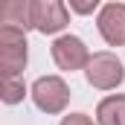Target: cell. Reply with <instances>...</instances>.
Instances as JSON below:
<instances>
[{
    "label": "cell",
    "mask_w": 125,
    "mask_h": 125,
    "mask_svg": "<svg viewBox=\"0 0 125 125\" xmlns=\"http://www.w3.org/2000/svg\"><path fill=\"white\" fill-rule=\"evenodd\" d=\"M26 32L15 29V26H0V70L3 79L21 76L26 67Z\"/></svg>",
    "instance_id": "6da1fadb"
},
{
    "label": "cell",
    "mask_w": 125,
    "mask_h": 125,
    "mask_svg": "<svg viewBox=\"0 0 125 125\" xmlns=\"http://www.w3.org/2000/svg\"><path fill=\"white\" fill-rule=\"evenodd\" d=\"M84 76H87V84L96 90H114L122 84L125 70H122V61L114 52H93L87 67H84Z\"/></svg>",
    "instance_id": "7a4b0ae2"
},
{
    "label": "cell",
    "mask_w": 125,
    "mask_h": 125,
    "mask_svg": "<svg viewBox=\"0 0 125 125\" xmlns=\"http://www.w3.org/2000/svg\"><path fill=\"white\" fill-rule=\"evenodd\" d=\"M32 102L44 114H61L70 102V87L58 76H41L32 84Z\"/></svg>",
    "instance_id": "3957f363"
},
{
    "label": "cell",
    "mask_w": 125,
    "mask_h": 125,
    "mask_svg": "<svg viewBox=\"0 0 125 125\" xmlns=\"http://www.w3.org/2000/svg\"><path fill=\"white\" fill-rule=\"evenodd\" d=\"M52 61L58 64V70L73 73V70L87 67L90 52H87V47H84L82 38H76V35H61V38L52 41Z\"/></svg>",
    "instance_id": "277c9868"
},
{
    "label": "cell",
    "mask_w": 125,
    "mask_h": 125,
    "mask_svg": "<svg viewBox=\"0 0 125 125\" xmlns=\"http://www.w3.org/2000/svg\"><path fill=\"white\" fill-rule=\"evenodd\" d=\"M70 23L64 0H35V29L41 35H55Z\"/></svg>",
    "instance_id": "5b68a950"
},
{
    "label": "cell",
    "mask_w": 125,
    "mask_h": 125,
    "mask_svg": "<svg viewBox=\"0 0 125 125\" xmlns=\"http://www.w3.org/2000/svg\"><path fill=\"white\" fill-rule=\"evenodd\" d=\"M96 26L111 47H125V3H108L99 12Z\"/></svg>",
    "instance_id": "8992f818"
},
{
    "label": "cell",
    "mask_w": 125,
    "mask_h": 125,
    "mask_svg": "<svg viewBox=\"0 0 125 125\" xmlns=\"http://www.w3.org/2000/svg\"><path fill=\"white\" fill-rule=\"evenodd\" d=\"M0 26L35 29V0H0Z\"/></svg>",
    "instance_id": "52a82bcc"
},
{
    "label": "cell",
    "mask_w": 125,
    "mask_h": 125,
    "mask_svg": "<svg viewBox=\"0 0 125 125\" xmlns=\"http://www.w3.org/2000/svg\"><path fill=\"white\" fill-rule=\"evenodd\" d=\"M96 122L99 125H125V96H108L96 108Z\"/></svg>",
    "instance_id": "ba28073f"
},
{
    "label": "cell",
    "mask_w": 125,
    "mask_h": 125,
    "mask_svg": "<svg viewBox=\"0 0 125 125\" xmlns=\"http://www.w3.org/2000/svg\"><path fill=\"white\" fill-rule=\"evenodd\" d=\"M23 96H26L23 79H18V76L3 79V102H6V105H18V102H23Z\"/></svg>",
    "instance_id": "9c48e42d"
},
{
    "label": "cell",
    "mask_w": 125,
    "mask_h": 125,
    "mask_svg": "<svg viewBox=\"0 0 125 125\" xmlns=\"http://www.w3.org/2000/svg\"><path fill=\"white\" fill-rule=\"evenodd\" d=\"M99 3H102V0H70V9H73L76 15H90Z\"/></svg>",
    "instance_id": "30bf717a"
},
{
    "label": "cell",
    "mask_w": 125,
    "mask_h": 125,
    "mask_svg": "<svg viewBox=\"0 0 125 125\" xmlns=\"http://www.w3.org/2000/svg\"><path fill=\"white\" fill-rule=\"evenodd\" d=\"M61 125H93V119L87 114H70V116L61 119Z\"/></svg>",
    "instance_id": "8fae6325"
}]
</instances>
